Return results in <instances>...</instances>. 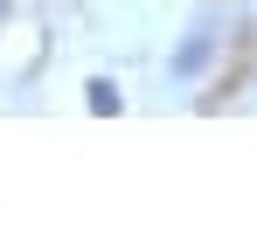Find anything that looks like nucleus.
<instances>
[{"instance_id": "2", "label": "nucleus", "mask_w": 257, "mask_h": 250, "mask_svg": "<svg viewBox=\"0 0 257 250\" xmlns=\"http://www.w3.org/2000/svg\"><path fill=\"white\" fill-rule=\"evenodd\" d=\"M84 90H90L84 104H90V111H97V118H104V111H118V104H125V97H118V83H111V77H90Z\"/></svg>"}, {"instance_id": "1", "label": "nucleus", "mask_w": 257, "mask_h": 250, "mask_svg": "<svg viewBox=\"0 0 257 250\" xmlns=\"http://www.w3.org/2000/svg\"><path fill=\"white\" fill-rule=\"evenodd\" d=\"M209 63H215V35H188V42L167 56V77H174V83H188V77H202Z\"/></svg>"}]
</instances>
